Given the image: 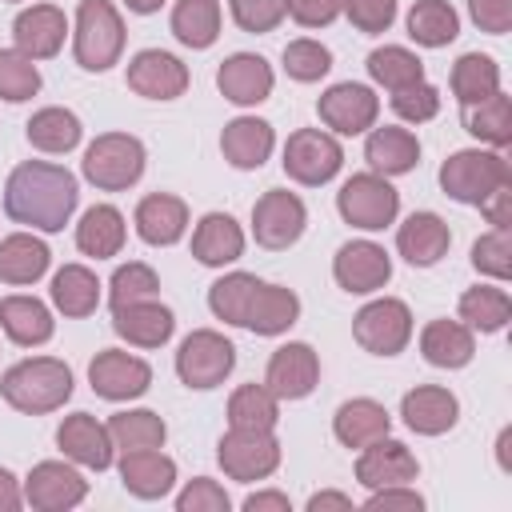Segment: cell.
Returning a JSON list of instances; mask_svg holds the SVG:
<instances>
[{
  "instance_id": "cell-1",
  "label": "cell",
  "mask_w": 512,
  "mask_h": 512,
  "mask_svg": "<svg viewBox=\"0 0 512 512\" xmlns=\"http://www.w3.org/2000/svg\"><path fill=\"white\" fill-rule=\"evenodd\" d=\"M76 176L48 160H24L8 172L4 212L36 232H60L76 212Z\"/></svg>"
},
{
  "instance_id": "cell-9",
  "label": "cell",
  "mask_w": 512,
  "mask_h": 512,
  "mask_svg": "<svg viewBox=\"0 0 512 512\" xmlns=\"http://www.w3.org/2000/svg\"><path fill=\"white\" fill-rule=\"evenodd\" d=\"M216 460H220L224 476L252 484L280 468V440L264 428H228L216 444Z\"/></svg>"
},
{
  "instance_id": "cell-3",
  "label": "cell",
  "mask_w": 512,
  "mask_h": 512,
  "mask_svg": "<svg viewBox=\"0 0 512 512\" xmlns=\"http://www.w3.org/2000/svg\"><path fill=\"white\" fill-rule=\"evenodd\" d=\"M500 184H512V168L500 152H484V148H460L440 164V188L444 196L480 208Z\"/></svg>"
},
{
  "instance_id": "cell-28",
  "label": "cell",
  "mask_w": 512,
  "mask_h": 512,
  "mask_svg": "<svg viewBox=\"0 0 512 512\" xmlns=\"http://www.w3.org/2000/svg\"><path fill=\"white\" fill-rule=\"evenodd\" d=\"M364 160L376 176H404L420 164V140L408 128H396V124L372 128L368 140H364Z\"/></svg>"
},
{
  "instance_id": "cell-35",
  "label": "cell",
  "mask_w": 512,
  "mask_h": 512,
  "mask_svg": "<svg viewBox=\"0 0 512 512\" xmlns=\"http://www.w3.org/2000/svg\"><path fill=\"white\" fill-rule=\"evenodd\" d=\"M76 248L84 256H96V260H108L124 248V216L120 208L112 204H92L80 224H76Z\"/></svg>"
},
{
  "instance_id": "cell-56",
  "label": "cell",
  "mask_w": 512,
  "mask_h": 512,
  "mask_svg": "<svg viewBox=\"0 0 512 512\" xmlns=\"http://www.w3.org/2000/svg\"><path fill=\"white\" fill-rule=\"evenodd\" d=\"M364 508H368V512H392V508H400V512H420V508H424V496L412 492L408 484H388V488H372V496L364 500Z\"/></svg>"
},
{
  "instance_id": "cell-26",
  "label": "cell",
  "mask_w": 512,
  "mask_h": 512,
  "mask_svg": "<svg viewBox=\"0 0 512 512\" xmlns=\"http://www.w3.org/2000/svg\"><path fill=\"white\" fill-rule=\"evenodd\" d=\"M452 244V228L436 212H412L396 228V248L412 268H432Z\"/></svg>"
},
{
  "instance_id": "cell-16",
  "label": "cell",
  "mask_w": 512,
  "mask_h": 512,
  "mask_svg": "<svg viewBox=\"0 0 512 512\" xmlns=\"http://www.w3.org/2000/svg\"><path fill=\"white\" fill-rule=\"evenodd\" d=\"M320 380V360L312 352V344L304 340H288L272 352L268 372H264V388L276 400H304Z\"/></svg>"
},
{
  "instance_id": "cell-47",
  "label": "cell",
  "mask_w": 512,
  "mask_h": 512,
  "mask_svg": "<svg viewBox=\"0 0 512 512\" xmlns=\"http://www.w3.org/2000/svg\"><path fill=\"white\" fill-rule=\"evenodd\" d=\"M40 92V68L20 48H0V100L20 104Z\"/></svg>"
},
{
  "instance_id": "cell-18",
  "label": "cell",
  "mask_w": 512,
  "mask_h": 512,
  "mask_svg": "<svg viewBox=\"0 0 512 512\" xmlns=\"http://www.w3.org/2000/svg\"><path fill=\"white\" fill-rule=\"evenodd\" d=\"M272 84H276L272 64L264 56H256V52H232L216 68V88L224 92V100H232L240 108H252L260 100H268Z\"/></svg>"
},
{
  "instance_id": "cell-48",
  "label": "cell",
  "mask_w": 512,
  "mask_h": 512,
  "mask_svg": "<svg viewBox=\"0 0 512 512\" xmlns=\"http://www.w3.org/2000/svg\"><path fill=\"white\" fill-rule=\"evenodd\" d=\"M156 292H160V276L140 260L120 264L108 280V304L112 308H124V304H136V300H156Z\"/></svg>"
},
{
  "instance_id": "cell-17",
  "label": "cell",
  "mask_w": 512,
  "mask_h": 512,
  "mask_svg": "<svg viewBox=\"0 0 512 512\" xmlns=\"http://www.w3.org/2000/svg\"><path fill=\"white\" fill-rule=\"evenodd\" d=\"M128 88L136 96H148V100H176L188 88V68L172 52L144 48L128 60Z\"/></svg>"
},
{
  "instance_id": "cell-10",
  "label": "cell",
  "mask_w": 512,
  "mask_h": 512,
  "mask_svg": "<svg viewBox=\"0 0 512 512\" xmlns=\"http://www.w3.org/2000/svg\"><path fill=\"white\" fill-rule=\"evenodd\" d=\"M284 172L296 180V184H308V188H316V184H328L336 172H340V164H344V148H340V140L332 136V132H320V128H300V132H292L288 136V144H284Z\"/></svg>"
},
{
  "instance_id": "cell-54",
  "label": "cell",
  "mask_w": 512,
  "mask_h": 512,
  "mask_svg": "<svg viewBox=\"0 0 512 512\" xmlns=\"http://www.w3.org/2000/svg\"><path fill=\"white\" fill-rule=\"evenodd\" d=\"M340 12H348V20L376 36V32H388L392 20H396V0H340Z\"/></svg>"
},
{
  "instance_id": "cell-63",
  "label": "cell",
  "mask_w": 512,
  "mask_h": 512,
  "mask_svg": "<svg viewBox=\"0 0 512 512\" xmlns=\"http://www.w3.org/2000/svg\"><path fill=\"white\" fill-rule=\"evenodd\" d=\"M124 4H128V12H136V16H152V12H160L164 0H124Z\"/></svg>"
},
{
  "instance_id": "cell-52",
  "label": "cell",
  "mask_w": 512,
  "mask_h": 512,
  "mask_svg": "<svg viewBox=\"0 0 512 512\" xmlns=\"http://www.w3.org/2000/svg\"><path fill=\"white\" fill-rule=\"evenodd\" d=\"M228 8H232V20L252 36L272 32L288 16V0H228Z\"/></svg>"
},
{
  "instance_id": "cell-24",
  "label": "cell",
  "mask_w": 512,
  "mask_h": 512,
  "mask_svg": "<svg viewBox=\"0 0 512 512\" xmlns=\"http://www.w3.org/2000/svg\"><path fill=\"white\" fill-rule=\"evenodd\" d=\"M272 144H276L272 124L268 120H256V116H236L220 132V152L240 172H256L272 156Z\"/></svg>"
},
{
  "instance_id": "cell-2",
  "label": "cell",
  "mask_w": 512,
  "mask_h": 512,
  "mask_svg": "<svg viewBox=\"0 0 512 512\" xmlns=\"http://www.w3.org/2000/svg\"><path fill=\"white\" fill-rule=\"evenodd\" d=\"M0 392L16 412L44 416L64 408V400L72 396V368L56 356H32L0 376Z\"/></svg>"
},
{
  "instance_id": "cell-30",
  "label": "cell",
  "mask_w": 512,
  "mask_h": 512,
  "mask_svg": "<svg viewBox=\"0 0 512 512\" xmlns=\"http://www.w3.org/2000/svg\"><path fill=\"white\" fill-rule=\"evenodd\" d=\"M0 328L12 344L20 348H36V344H48L52 332H56V320L48 312L44 300L36 296H4L0 300Z\"/></svg>"
},
{
  "instance_id": "cell-58",
  "label": "cell",
  "mask_w": 512,
  "mask_h": 512,
  "mask_svg": "<svg viewBox=\"0 0 512 512\" xmlns=\"http://www.w3.org/2000/svg\"><path fill=\"white\" fill-rule=\"evenodd\" d=\"M480 212L488 216V224H496V228H512V184H500V188L480 204Z\"/></svg>"
},
{
  "instance_id": "cell-29",
  "label": "cell",
  "mask_w": 512,
  "mask_h": 512,
  "mask_svg": "<svg viewBox=\"0 0 512 512\" xmlns=\"http://www.w3.org/2000/svg\"><path fill=\"white\" fill-rule=\"evenodd\" d=\"M184 228H188V204L180 196L152 192L136 204V232L144 244H156V248L176 244L184 236Z\"/></svg>"
},
{
  "instance_id": "cell-14",
  "label": "cell",
  "mask_w": 512,
  "mask_h": 512,
  "mask_svg": "<svg viewBox=\"0 0 512 512\" xmlns=\"http://www.w3.org/2000/svg\"><path fill=\"white\" fill-rule=\"evenodd\" d=\"M332 276L344 292L368 296L392 280V260L376 240H348V244H340L336 260H332Z\"/></svg>"
},
{
  "instance_id": "cell-59",
  "label": "cell",
  "mask_w": 512,
  "mask_h": 512,
  "mask_svg": "<svg viewBox=\"0 0 512 512\" xmlns=\"http://www.w3.org/2000/svg\"><path fill=\"white\" fill-rule=\"evenodd\" d=\"M244 512H292V500L284 492H252L244 500Z\"/></svg>"
},
{
  "instance_id": "cell-44",
  "label": "cell",
  "mask_w": 512,
  "mask_h": 512,
  "mask_svg": "<svg viewBox=\"0 0 512 512\" xmlns=\"http://www.w3.org/2000/svg\"><path fill=\"white\" fill-rule=\"evenodd\" d=\"M280 420V400L264 384H240L228 396V424L232 428H264L272 432Z\"/></svg>"
},
{
  "instance_id": "cell-61",
  "label": "cell",
  "mask_w": 512,
  "mask_h": 512,
  "mask_svg": "<svg viewBox=\"0 0 512 512\" xmlns=\"http://www.w3.org/2000/svg\"><path fill=\"white\" fill-rule=\"evenodd\" d=\"M324 508L352 512V500H348L344 492H316V496H308V512H324Z\"/></svg>"
},
{
  "instance_id": "cell-38",
  "label": "cell",
  "mask_w": 512,
  "mask_h": 512,
  "mask_svg": "<svg viewBox=\"0 0 512 512\" xmlns=\"http://www.w3.org/2000/svg\"><path fill=\"white\" fill-rule=\"evenodd\" d=\"M24 132H28V144L32 148H40V152H72L76 144H80V136H84V128H80V116L76 112H68V108H40V112H32V120L24 124Z\"/></svg>"
},
{
  "instance_id": "cell-19",
  "label": "cell",
  "mask_w": 512,
  "mask_h": 512,
  "mask_svg": "<svg viewBox=\"0 0 512 512\" xmlns=\"http://www.w3.org/2000/svg\"><path fill=\"white\" fill-rule=\"evenodd\" d=\"M416 472H420V464H416L412 448L400 444V440H392V436H380V440L364 444L360 456H356V480L364 488L408 484V480H416Z\"/></svg>"
},
{
  "instance_id": "cell-8",
  "label": "cell",
  "mask_w": 512,
  "mask_h": 512,
  "mask_svg": "<svg viewBox=\"0 0 512 512\" xmlns=\"http://www.w3.org/2000/svg\"><path fill=\"white\" fill-rule=\"evenodd\" d=\"M352 336L364 352L372 356H396L408 348L412 340V312L404 300L396 296H380V300H368L356 316H352Z\"/></svg>"
},
{
  "instance_id": "cell-46",
  "label": "cell",
  "mask_w": 512,
  "mask_h": 512,
  "mask_svg": "<svg viewBox=\"0 0 512 512\" xmlns=\"http://www.w3.org/2000/svg\"><path fill=\"white\" fill-rule=\"evenodd\" d=\"M256 284H260V280H256L252 272H228V276H220V280L208 288V308H212V316L224 320V324L244 328V312H248V300H252Z\"/></svg>"
},
{
  "instance_id": "cell-25",
  "label": "cell",
  "mask_w": 512,
  "mask_h": 512,
  "mask_svg": "<svg viewBox=\"0 0 512 512\" xmlns=\"http://www.w3.org/2000/svg\"><path fill=\"white\" fill-rule=\"evenodd\" d=\"M120 484L140 496V500H160L176 484V460L164 456L160 448H140V452H120Z\"/></svg>"
},
{
  "instance_id": "cell-20",
  "label": "cell",
  "mask_w": 512,
  "mask_h": 512,
  "mask_svg": "<svg viewBox=\"0 0 512 512\" xmlns=\"http://www.w3.org/2000/svg\"><path fill=\"white\" fill-rule=\"evenodd\" d=\"M56 444H60V452L68 456V460H76V464H84V468H96V472H104V468H112V436H108V424H100L96 416H88V412H72V416H64V424L56 428Z\"/></svg>"
},
{
  "instance_id": "cell-45",
  "label": "cell",
  "mask_w": 512,
  "mask_h": 512,
  "mask_svg": "<svg viewBox=\"0 0 512 512\" xmlns=\"http://www.w3.org/2000/svg\"><path fill=\"white\" fill-rule=\"evenodd\" d=\"M364 68H368V76H372L376 84H384L388 92H396V88H404V84H416V80H424V60H420L416 52L400 48V44H384V48H372Z\"/></svg>"
},
{
  "instance_id": "cell-31",
  "label": "cell",
  "mask_w": 512,
  "mask_h": 512,
  "mask_svg": "<svg viewBox=\"0 0 512 512\" xmlns=\"http://www.w3.org/2000/svg\"><path fill=\"white\" fill-rule=\"evenodd\" d=\"M192 256L208 268H224L244 256V228L228 212H208L192 232Z\"/></svg>"
},
{
  "instance_id": "cell-22",
  "label": "cell",
  "mask_w": 512,
  "mask_h": 512,
  "mask_svg": "<svg viewBox=\"0 0 512 512\" xmlns=\"http://www.w3.org/2000/svg\"><path fill=\"white\" fill-rule=\"evenodd\" d=\"M400 416H404V424H408L412 432H420V436H440V432L456 428V420H460V400H456L448 388H440V384H420V388L404 392Z\"/></svg>"
},
{
  "instance_id": "cell-6",
  "label": "cell",
  "mask_w": 512,
  "mask_h": 512,
  "mask_svg": "<svg viewBox=\"0 0 512 512\" xmlns=\"http://www.w3.org/2000/svg\"><path fill=\"white\" fill-rule=\"evenodd\" d=\"M336 208L344 216V224L360 228V232H380L396 220L400 212V192L388 184V176L376 172H356L340 184L336 192Z\"/></svg>"
},
{
  "instance_id": "cell-51",
  "label": "cell",
  "mask_w": 512,
  "mask_h": 512,
  "mask_svg": "<svg viewBox=\"0 0 512 512\" xmlns=\"http://www.w3.org/2000/svg\"><path fill=\"white\" fill-rule=\"evenodd\" d=\"M388 104H392V112H396L400 120H408V124H424V120H432V116L440 112V92H436V84L416 80V84L396 88V92L388 96Z\"/></svg>"
},
{
  "instance_id": "cell-11",
  "label": "cell",
  "mask_w": 512,
  "mask_h": 512,
  "mask_svg": "<svg viewBox=\"0 0 512 512\" xmlns=\"http://www.w3.org/2000/svg\"><path fill=\"white\" fill-rule=\"evenodd\" d=\"M304 224H308V208L288 188H268L252 204V236L260 248H272V252L292 248L304 236Z\"/></svg>"
},
{
  "instance_id": "cell-33",
  "label": "cell",
  "mask_w": 512,
  "mask_h": 512,
  "mask_svg": "<svg viewBox=\"0 0 512 512\" xmlns=\"http://www.w3.org/2000/svg\"><path fill=\"white\" fill-rule=\"evenodd\" d=\"M420 352L432 368H464L476 356V340L460 320H428L420 332Z\"/></svg>"
},
{
  "instance_id": "cell-42",
  "label": "cell",
  "mask_w": 512,
  "mask_h": 512,
  "mask_svg": "<svg viewBox=\"0 0 512 512\" xmlns=\"http://www.w3.org/2000/svg\"><path fill=\"white\" fill-rule=\"evenodd\" d=\"M464 128L476 140L492 144V148H508L512 144V100L504 92H492L488 100L468 104L464 108Z\"/></svg>"
},
{
  "instance_id": "cell-40",
  "label": "cell",
  "mask_w": 512,
  "mask_h": 512,
  "mask_svg": "<svg viewBox=\"0 0 512 512\" xmlns=\"http://www.w3.org/2000/svg\"><path fill=\"white\" fill-rule=\"evenodd\" d=\"M408 36L424 48H444L460 36V16L448 0H416L408 8Z\"/></svg>"
},
{
  "instance_id": "cell-41",
  "label": "cell",
  "mask_w": 512,
  "mask_h": 512,
  "mask_svg": "<svg viewBox=\"0 0 512 512\" xmlns=\"http://www.w3.org/2000/svg\"><path fill=\"white\" fill-rule=\"evenodd\" d=\"M172 36L184 48H212L220 36V4L216 0H176Z\"/></svg>"
},
{
  "instance_id": "cell-60",
  "label": "cell",
  "mask_w": 512,
  "mask_h": 512,
  "mask_svg": "<svg viewBox=\"0 0 512 512\" xmlns=\"http://www.w3.org/2000/svg\"><path fill=\"white\" fill-rule=\"evenodd\" d=\"M24 504V492L16 484V476L8 468H0V512H16Z\"/></svg>"
},
{
  "instance_id": "cell-39",
  "label": "cell",
  "mask_w": 512,
  "mask_h": 512,
  "mask_svg": "<svg viewBox=\"0 0 512 512\" xmlns=\"http://www.w3.org/2000/svg\"><path fill=\"white\" fill-rule=\"evenodd\" d=\"M492 92H500V64L488 52H464L452 64V96L468 108L488 100Z\"/></svg>"
},
{
  "instance_id": "cell-50",
  "label": "cell",
  "mask_w": 512,
  "mask_h": 512,
  "mask_svg": "<svg viewBox=\"0 0 512 512\" xmlns=\"http://www.w3.org/2000/svg\"><path fill=\"white\" fill-rule=\"evenodd\" d=\"M472 268L480 276L508 280L512 276V232L508 228H492L488 236H480L472 244Z\"/></svg>"
},
{
  "instance_id": "cell-12",
  "label": "cell",
  "mask_w": 512,
  "mask_h": 512,
  "mask_svg": "<svg viewBox=\"0 0 512 512\" xmlns=\"http://www.w3.org/2000/svg\"><path fill=\"white\" fill-rule=\"evenodd\" d=\"M316 112L320 120L340 132V136H360L376 124L380 116V96L368 88V84H356V80H344V84H332L320 100H316Z\"/></svg>"
},
{
  "instance_id": "cell-32",
  "label": "cell",
  "mask_w": 512,
  "mask_h": 512,
  "mask_svg": "<svg viewBox=\"0 0 512 512\" xmlns=\"http://www.w3.org/2000/svg\"><path fill=\"white\" fill-rule=\"evenodd\" d=\"M392 428V416L380 400H368V396H356V400H344L332 416V432L344 448H364L380 436H388Z\"/></svg>"
},
{
  "instance_id": "cell-7",
  "label": "cell",
  "mask_w": 512,
  "mask_h": 512,
  "mask_svg": "<svg viewBox=\"0 0 512 512\" xmlns=\"http://www.w3.org/2000/svg\"><path fill=\"white\" fill-rule=\"evenodd\" d=\"M232 368H236V344L228 336L212 332V328L188 332L180 352H176V376L196 392H208V388L224 384Z\"/></svg>"
},
{
  "instance_id": "cell-15",
  "label": "cell",
  "mask_w": 512,
  "mask_h": 512,
  "mask_svg": "<svg viewBox=\"0 0 512 512\" xmlns=\"http://www.w3.org/2000/svg\"><path fill=\"white\" fill-rule=\"evenodd\" d=\"M88 496V480L64 460H40L24 480V500L36 512H68Z\"/></svg>"
},
{
  "instance_id": "cell-55",
  "label": "cell",
  "mask_w": 512,
  "mask_h": 512,
  "mask_svg": "<svg viewBox=\"0 0 512 512\" xmlns=\"http://www.w3.org/2000/svg\"><path fill=\"white\" fill-rule=\"evenodd\" d=\"M468 16L480 32L504 36L512 28V0H468Z\"/></svg>"
},
{
  "instance_id": "cell-36",
  "label": "cell",
  "mask_w": 512,
  "mask_h": 512,
  "mask_svg": "<svg viewBox=\"0 0 512 512\" xmlns=\"http://www.w3.org/2000/svg\"><path fill=\"white\" fill-rule=\"evenodd\" d=\"M52 304L64 316H72V320L92 316L96 304H100V280H96V272L84 268V264H64L52 276Z\"/></svg>"
},
{
  "instance_id": "cell-57",
  "label": "cell",
  "mask_w": 512,
  "mask_h": 512,
  "mask_svg": "<svg viewBox=\"0 0 512 512\" xmlns=\"http://www.w3.org/2000/svg\"><path fill=\"white\" fill-rule=\"evenodd\" d=\"M288 16L300 28H324L340 16V0H288Z\"/></svg>"
},
{
  "instance_id": "cell-62",
  "label": "cell",
  "mask_w": 512,
  "mask_h": 512,
  "mask_svg": "<svg viewBox=\"0 0 512 512\" xmlns=\"http://www.w3.org/2000/svg\"><path fill=\"white\" fill-rule=\"evenodd\" d=\"M508 444H512V428H504V432H500V440H496V460H500V468H504V472H512V460H508Z\"/></svg>"
},
{
  "instance_id": "cell-37",
  "label": "cell",
  "mask_w": 512,
  "mask_h": 512,
  "mask_svg": "<svg viewBox=\"0 0 512 512\" xmlns=\"http://www.w3.org/2000/svg\"><path fill=\"white\" fill-rule=\"evenodd\" d=\"M456 312H460V324H468L472 332H500L512 320V296L496 284H476V288H464Z\"/></svg>"
},
{
  "instance_id": "cell-13",
  "label": "cell",
  "mask_w": 512,
  "mask_h": 512,
  "mask_svg": "<svg viewBox=\"0 0 512 512\" xmlns=\"http://www.w3.org/2000/svg\"><path fill=\"white\" fill-rule=\"evenodd\" d=\"M88 384L96 396L104 400H136L148 392L152 384V368L148 360L132 356V352H120V348H104L92 356L88 364Z\"/></svg>"
},
{
  "instance_id": "cell-34",
  "label": "cell",
  "mask_w": 512,
  "mask_h": 512,
  "mask_svg": "<svg viewBox=\"0 0 512 512\" xmlns=\"http://www.w3.org/2000/svg\"><path fill=\"white\" fill-rule=\"evenodd\" d=\"M48 244L36 240L32 232H12L0 240V280L4 284H36L44 272H48Z\"/></svg>"
},
{
  "instance_id": "cell-5",
  "label": "cell",
  "mask_w": 512,
  "mask_h": 512,
  "mask_svg": "<svg viewBox=\"0 0 512 512\" xmlns=\"http://www.w3.org/2000/svg\"><path fill=\"white\" fill-rule=\"evenodd\" d=\"M80 172L100 192H124L144 176V144L132 132H104L84 148Z\"/></svg>"
},
{
  "instance_id": "cell-21",
  "label": "cell",
  "mask_w": 512,
  "mask_h": 512,
  "mask_svg": "<svg viewBox=\"0 0 512 512\" xmlns=\"http://www.w3.org/2000/svg\"><path fill=\"white\" fill-rule=\"evenodd\" d=\"M64 36H68V20L56 4H32L12 20V40L32 60L56 56L64 48Z\"/></svg>"
},
{
  "instance_id": "cell-49",
  "label": "cell",
  "mask_w": 512,
  "mask_h": 512,
  "mask_svg": "<svg viewBox=\"0 0 512 512\" xmlns=\"http://www.w3.org/2000/svg\"><path fill=\"white\" fill-rule=\"evenodd\" d=\"M328 68H332V52L320 44V40H292V44H284V72L292 76V80H300V84H312V80H320V76H328Z\"/></svg>"
},
{
  "instance_id": "cell-43",
  "label": "cell",
  "mask_w": 512,
  "mask_h": 512,
  "mask_svg": "<svg viewBox=\"0 0 512 512\" xmlns=\"http://www.w3.org/2000/svg\"><path fill=\"white\" fill-rule=\"evenodd\" d=\"M108 436H112V448L140 452V448H160L168 428L152 408H132V412H116L108 420Z\"/></svg>"
},
{
  "instance_id": "cell-27",
  "label": "cell",
  "mask_w": 512,
  "mask_h": 512,
  "mask_svg": "<svg viewBox=\"0 0 512 512\" xmlns=\"http://www.w3.org/2000/svg\"><path fill=\"white\" fill-rule=\"evenodd\" d=\"M300 320V296L284 284H256L248 312H244V328L256 336H280Z\"/></svg>"
},
{
  "instance_id": "cell-23",
  "label": "cell",
  "mask_w": 512,
  "mask_h": 512,
  "mask_svg": "<svg viewBox=\"0 0 512 512\" xmlns=\"http://www.w3.org/2000/svg\"><path fill=\"white\" fill-rule=\"evenodd\" d=\"M112 328L120 340H128L136 348H160L172 340L176 316H172V308H164L156 300H136L124 308H112Z\"/></svg>"
},
{
  "instance_id": "cell-53",
  "label": "cell",
  "mask_w": 512,
  "mask_h": 512,
  "mask_svg": "<svg viewBox=\"0 0 512 512\" xmlns=\"http://www.w3.org/2000/svg\"><path fill=\"white\" fill-rule=\"evenodd\" d=\"M228 508H232L228 492L216 480H208V476L188 480L184 492L176 496V512H228Z\"/></svg>"
},
{
  "instance_id": "cell-4",
  "label": "cell",
  "mask_w": 512,
  "mask_h": 512,
  "mask_svg": "<svg viewBox=\"0 0 512 512\" xmlns=\"http://www.w3.org/2000/svg\"><path fill=\"white\" fill-rule=\"evenodd\" d=\"M72 52L84 72H108L124 52V20L108 0H80Z\"/></svg>"
}]
</instances>
